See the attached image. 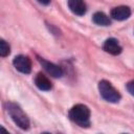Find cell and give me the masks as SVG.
<instances>
[{"label": "cell", "mask_w": 134, "mask_h": 134, "mask_svg": "<svg viewBox=\"0 0 134 134\" xmlns=\"http://www.w3.org/2000/svg\"><path fill=\"white\" fill-rule=\"evenodd\" d=\"M127 90H128V92L131 94V95H133L134 96V81H131V82H129L128 84H127Z\"/></svg>", "instance_id": "12"}, {"label": "cell", "mask_w": 134, "mask_h": 134, "mask_svg": "<svg viewBox=\"0 0 134 134\" xmlns=\"http://www.w3.org/2000/svg\"><path fill=\"white\" fill-rule=\"evenodd\" d=\"M6 110L14 120V122L23 130H27L29 128V119L27 115L23 112V110L15 103H7Z\"/></svg>", "instance_id": "2"}, {"label": "cell", "mask_w": 134, "mask_h": 134, "mask_svg": "<svg viewBox=\"0 0 134 134\" xmlns=\"http://www.w3.org/2000/svg\"><path fill=\"white\" fill-rule=\"evenodd\" d=\"M35 84L40 90H43V91H48L52 87L50 81L48 80V77L45 74L41 73V72L37 73V75L35 77Z\"/></svg>", "instance_id": "9"}, {"label": "cell", "mask_w": 134, "mask_h": 134, "mask_svg": "<svg viewBox=\"0 0 134 134\" xmlns=\"http://www.w3.org/2000/svg\"><path fill=\"white\" fill-rule=\"evenodd\" d=\"M98 91L100 96L109 103H118L120 99L119 92L108 81L103 80L98 83Z\"/></svg>", "instance_id": "3"}, {"label": "cell", "mask_w": 134, "mask_h": 134, "mask_svg": "<svg viewBox=\"0 0 134 134\" xmlns=\"http://www.w3.org/2000/svg\"><path fill=\"white\" fill-rule=\"evenodd\" d=\"M68 6L70 10L77 16L85 15L87 10L86 3L84 2V0H68Z\"/></svg>", "instance_id": "8"}, {"label": "cell", "mask_w": 134, "mask_h": 134, "mask_svg": "<svg viewBox=\"0 0 134 134\" xmlns=\"http://www.w3.org/2000/svg\"><path fill=\"white\" fill-rule=\"evenodd\" d=\"M13 64H14V67L22 73L28 74L31 71V61L26 55L20 54V55L15 57V59L13 61Z\"/></svg>", "instance_id": "4"}, {"label": "cell", "mask_w": 134, "mask_h": 134, "mask_svg": "<svg viewBox=\"0 0 134 134\" xmlns=\"http://www.w3.org/2000/svg\"><path fill=\"white\" fill-rule=\"evenodd\" d=\"M40 3H42V4H44V5H47V4H49L50 3V0H38Z\"/></svg>", "instance_id": "13"}, {"label": "cell", "mask_w": 134, "mask_h": 134, "mask_svg": "<svg viewBox=\"0 0 134 134\" xmlns=\"http://www.w3.org/2000/svg\"><path fill=\"white\" fill-rule=\"evenodd\" d=\"M92 20L95 24L100 25V26H108L111 24L110 18L103 12H96L92 17Z\"/></svg>", "instance_id": "10"}, {"label": "cell", "mask_w": 134, "mask_h": 134, "mask_svg": "<svg viewBox=\"0 0 134 134\" xmlns=\"http://www.w3.org/2000/svg\"><path fill=\"white\" fill-rule=\"evenodd\" d=\"M69 118L81 127H88L89 126V118H90V109L83 104H77L73 106L69 113H68Z\"/></svg>", "instance_id": "1"}, {"label": "cell", "mask_w": 134, "mask_h": 134, "mask_svg": "<svg viewBox=\"0 0 134 134\" xmlns=\"http://www.w3.org/2000/svg\"><path fill=\"white\" fill-rule=\"evenodd\" d=\"M110 16H111L114 20L124 21V20L128 19V18L131 16V9H130V7L125 6V5L116 6V7H114V8L111 10Z\"/></svg>", "instance_id": "6"}, {"label": "cell", "mask_w": 134, "mask_h": 134, "mask_svg": "<svg viewBox=\"0 0 134 134\" xmlns=\"http://www.w3.org/2000/svg\"><path fill=\"white\" fill-rule=\"evenodd\" d=\"M38 61L42 65L44 70L49 75H51L53 77H61L63 75V70L60 66H58V65H55L51 62H48V61H46L45 59H42V58H38Z\"/></svg>", "instance_id": "5"}, {"label": "cell", "mask_w": 134, "mask_h": 134, "mask_svg": "<svg viewBox=\"0 0 134 134\" xmlns=\"http://www.w3.org/2000/svg\"><path fill=\"white\" fill-rule=\"evenodd\" d=\"M9 52H10L9 45H8L3 39H1V40H0V55L4 58V57L8 55Z\"/></svg>", "instance_id": "11"}, {"label": "cell", "mask_w": 134, "mask_h": 134, "mask_svg": "<svg viewBox=\"0 0 134 134\" xmlns=\"http://www.w3.org/2000/svg\"><path fill=\"white\" fill-rule=\"evenodd\" d=\"M103 48L106 52L110 53V54H113V55H117L121 52V46L119 45L118 41L114 38H109L105 41L104 45H103Z\"/></svg>", "instance_id": "7"}]
</instances>
